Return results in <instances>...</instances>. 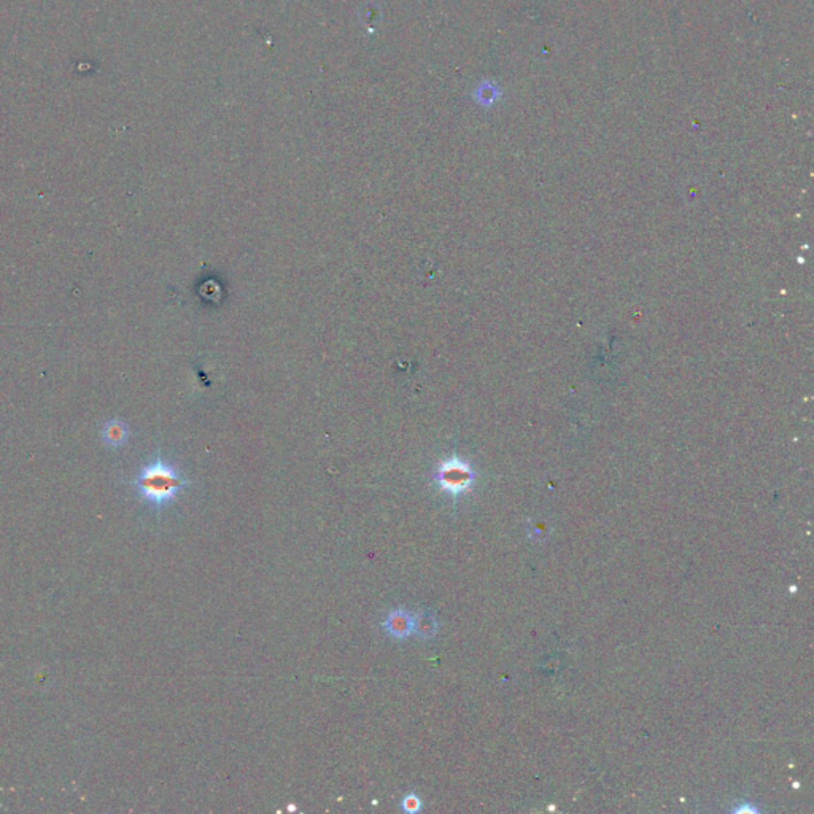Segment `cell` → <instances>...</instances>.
Instances as JSON below:
<instances>
[{"instance_id": "cell-6", "label": "cell", "mask_w": 814, "mask_h": 814, "mask_svg": "<svg viewBox=\"0 0 814 814\" xmlns=\"http://www.w3.org/2000/svg\"><path fill=\"white\" fill-rule=\"evenodd\" d=\"M479 92H482V96L479 97L481 104L483 105H492L496 101H498L500 96H501V91L498 90V86H495L492 82H486L483 83L482 88L479 90Z\"/></svg>"}, {"instance_id": "cell-4", "label": "cell", "mask_w": 814, "mask_h": 814, "mask_svg": "<svg viewBox=\"0 0 814 814\" xmlns=\"http://www.w3.org/2000/svg\"><path fill=\"white\" fill-rule=\"evenodd\" d=\"M104 440L111 447H120L128 440L129 430L121 420H110L104 425L102 430Z\"/></svg>"}, {"instance_id": "cell-3", "label": "cell", "mask_w": 814, "mask_h": 814, "mask_svg": "<svg viewBox=\"0 0 814 814\" xmlns=\"http://www.w3.org/2000/svg\"><path fill=\"white\" fill-rule=\"evenodd\" d=\"M383 629L396 639H406L414 631V616L404 609H395L383 620Z\"/></svg>"}, {"instance_id": "cell-7", "label": "cell", "mask_w": 814, "mask_h": 814, "mask_svg": "<svg viewBox=\"0 0 814 814\" xmlns=\"http://www.w3.org/2000/svg\"><path fill=\"white\" fill-rule=\"evenodd\" d=\"M401 808H402V810L406 811V813H411V814L419 813V811L421 810V798L419 797L417 794H414V792H412V794H407L406 797H404L402 801H401Z\"/></svg>"}, {"instance_id": "cell-5", "label": "cell", "mask_w": 814, "mask_h": 814, "mask_svg": "<svg viewBox=\"0 0 814 814\" xmlns=\"http://www.w3.org/2000/svg\"><path fill=\"white\" fill-rule=\"evenodd\" d=\"M414 630L420 638H433L438 631V622L431 612L424 611L414 617Z\"/></svg>"}, {"instance_id": "cell-1", "label": "cell", "mask_w": 814, "mask_h": 814, "mask_svg": "<svg viewBox=\"0 0 814 814\" xmlns=\"http://www.w3.org/2000/svg\"><path fill=\"white\" fill-rule=\"evenodd\" d=\"M188 483L175 466L164 462L161 457L147 464L132 481L140 498L158 509L175 500L177 495L185 487H188Z\"/></svg>"}, {"instance_id": "cell-2", "label": "cell", "mask_w": 814, "mask_h": 814, "mask_svg": "<svg viewBox=\"0 0 814 814\" xmlns=\"http://www.w3.org/2000/svg\"><path fill=\"white\" fill-rule=\"evenodd\" d=\"M476 479V472L472 471L471 464L466 460L453 455L440 462L436 472H434V482L452 496H458L472 487Z\"/></svg>"}]
</instances>
